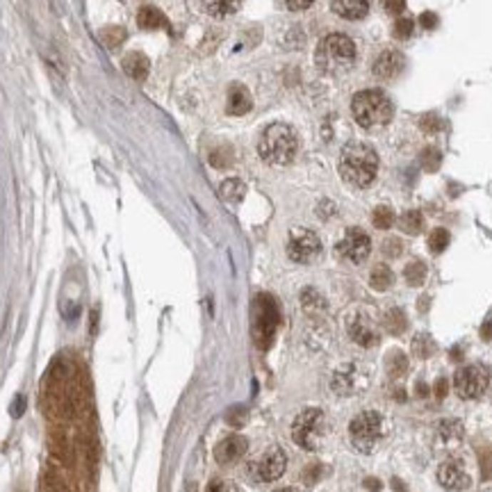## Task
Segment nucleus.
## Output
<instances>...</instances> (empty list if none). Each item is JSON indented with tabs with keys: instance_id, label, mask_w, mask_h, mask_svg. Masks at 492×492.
Here are the masks:
<instances>
[{
	"instance_id": "1",
	"label": "nucleus",
	"mask_w": 492,
	"mask_h": 492,
	"mask_svg": "<svg viewBox=\"0 0 492 492\" xmlns=\"http://www.w3.org/2000/svg\"><path fill=\"white\" fill-rule=\"evenodd\" d=\"M379 173V155L369 144L351 142L339 153V175L354 187H367Z\"/></svg>"
},
{
	"instance_id": "2",
	"label": "nucleus",
	"mask_w": 492,
	"mask_h": 492,
	"mask_svg": "<svg viewBox=\"0 0 492 492\" xmlns=\"http://www.w3.org/2000/svg\"><path fill=\"white\" fill-rule=\"evenodd\" d=\"M314 62H317V68L326 76L344 73L356 62V43L347 34H339V32L328 34L317 46Z\"/></svg>"
},
{
	"instance_id": "3",
	"label": "nucleus",
	"mask_w": 492,
	"mask_h": 492,
	"mask_svg": "<svg viewBox=\"0 0 492 492\" xmlns=\"http://www.w3.org/2000/svg\"><path fill=\"white\" fill-rule=\"evenodd\" d=\"M299 150V139L289 125L285 123H272L265 128L260 135V142H257V153L267 164H274V167H283L294 160Z\"/></svg>"
},
{
	"instance_id": "4",
	"label": "nucleus",
	"mask_w": 492,
	"mask_h": 492,
	"mask_svg": "<svg viewBox=\"0 0 492 492\" xmlns=\"http://www.w3.org/2000/svg\"><path fill=\"white\" fill-rule=\"evenodd\" d=\"M351 112H354V119L362 128H381L390 123L394 108H392V101L383 91L365 89V91H358L354 101H351Z\"/></svg>"
},
{
	"instance_id": "5",
	"label": "nucleus",
	"mask_w": 492,
	"mask_h": 492,
	"mask_svg": "<svg viewBox=\"0 0 492 492\" xmlns=\"http://www.w3.org/2000/svg\"><path fill=\"white\" fill-rule=\"evenodd\" d=\"M326 415L319 408H306L292 421V440H294L301 449L317 451L326 440Z\"/></svg>"
},
{
	"instance_id": "6",
	"label": "nucleus",
	"mask_w": 492,
	"mask_h": 492,
	"mask_svg": "<svg viewBox=\"0 0 492 492\" xmlns=\"http://www.w3.org/2000/svg\"><path fill=\"white\" fill-rule=\"evenodd\" d=\"M278 303L269 294H257L253 301V339L260 349H269L278 328Z\"/></svg>"
},
{
	"instance_id": "7",
	"label": "nucleus",
	"mask_w": 492,
	"mask_h": 492,
	"mask_svg": "<svg viewBox=\"0 0 492 492\" xmlns=\"http://www.w3.org/2000/svg\"><path fill=\"white\" fill-rule=\"evenodd\" d=\"M349 436L351 444L362 451V453H371L379 447V442L383 438V417L376 410H365L358 417H354L349 426Z\"/></svg>"
},
{
	"instance_id": "8",
	"label": "nucleus",
	"mask_w": 492,
	"mask_h": 492,
	"mask_svg": "<svg viewBox=\"0 0 492 492\" xmlns=\"http://www.w3.org/2000/svg\"><path fill=\"white\" fill-rule=\"evenodd\" d=\"M490 385V369L486 365H465L456 371L453 388L461 399H478Z\"/></svg>"
},
{
	"instance_id": "9",
	"label": "nucleus",
	"mask_w": 492,
	"mask_h": 492,
	"mask_svg": "<svg viewBox=\"0 0 492 492\" xmlns=\"http://www.w3.org/2000/svg\"><path fill=\"white\" fill-rule=\"evenodd\" d=\"M319 253H322V240L317 237V232H312L308 228H294L289 232V240H287L289 260H294L299 265H308L312 260H317Z\"/></svg>"
},
{
	"instance_id": "10",
	"label": "nucleus",
	"mask_w": 492,
	"mask_h": 492,
	"mask_svg": "<svg viewBox=\"0 0 492 492\" xmlns=\"http://www.w3.org/2000/svg\"><path fill=\"white\" fill-rule=\"evenodd\" d=\"M285 465H287V458H285L283 449L269 447L262 456H257V458L249 465V472L255 481L272 483V481H276V478L283 476Z\"/></svg>"
},
{
	"instance_id": "11",
	"label": "nucleus",
	"mask_w": 492,
	"mask_h": 492,
	"mask_svg": "<svg viewBox=\"0 0 492 492\" xmlns=\"http://www.w3.org/2000/svg\"><path fill=\"white\" fill-rule=\"evenodd\" d=\"M369 251H371V240L367 232L360 228H349L344 232V237L337 244V255L354 265L365 262Z\"/></svg>"
},
{
	"instance_id": "12",
	"label": "nucleus",
	"mask_w": 492,
	"mask_h": 492,
	"mask_svg": "<svg viewBox=\"0 0 492 492\" xmlns=\"http://www.w3.org/2000/svg\"><path fill=\"white\" fill-rule=\"evenodd\" d=\"M347 331H349V337L354 339L356 344L365 347V349L376 347L379 339H381L376 322H374L369 314H365V312H354V314H351V317L347 319Z\"/></svg>"
},
{
	"instance_id": "13",
	"label": "nucleus",
	"mask_w": 492,
	"mask_h": 492,
	"mask_svg": "<svg viewBox=\"0 0 492 492\" xmlns=\"http://www.w3.org/2000/svg\"><path fill=\"white\" fill-rule=\"evenodd\" d=\"M438 481L444 490H449V492H463L470 488L472 483V478L470 474H467V470L461 465V463H456V461H447V463H442L440 465V470H438Z\"/></svg>"
},
{
	"instance_id": "14",
	"label": "nucleus",
	"mask_w": 492,
	"mask_h": 492,
	"mask_svg": "<svg viewBox=\"0 0 492 492\" xmlns=\"http://www.w3.org/2000/svg\"><path fill=\"white\" fill-rule=\"evenodd\" d=\"M331 388L339 396L356 394L362 388V376H360L358 367L356 365H342L339 369H335L333 379H331Z\"/></svg>"
},
{
	"instance_id": "15",
	"label": "nucleus",
	"mask_w": 492,
	"mask_h": 492,
	"mask_svg": "<svg viewBox=\"0 0 492 492\" xmlns=\"http://www.w3.org/2000/svg\"><path fill=\"white\" fill-rule=\"evenodd\" d=\"M406 60L399 51H383L374 62V76L379 80H394L404 71Z\"/></svg>"
},
{
	"instance_id": "16",
	"label": "nucleus",
	"mask_w": 492,
	"mask_h": 492,
	"mask_svg": "<svg viewBox=\"0 0 492 492\" xmlns=\"http://www.w3.org/2000/svg\"><path fill=\"white\" fill-rule=\"evenodd\" d=\"M246 449H249V442H246L242 436H228L215 447V458L221 465H230V463L240 461L246 453Z\"/></svg>"
},
{
	"instance_id": "17",
	"label": "nucleus",
	"mask_w": 492,
	"mask_h": 492,
	"mask_svg": "<svg viewBox=\"0 0 492 492\" xmlns=\"http://www.w3.org/2000/svg\"><path fill=\"white\" fill-rule=\"evenodd\" d=\"M333 11L344 21H360L367 16L369 0H333Z\"/></svg>"
},
{
	"instance_id": "18",
	"label": "nucleus",
	"mask_w": 492,
	"mask_h": 492,
	"mask_svg": "<svg viewBox=\"0 0 492 492\" xmlns=\"http://www.w3.org/2000/svg\"><path fill=\"white\" fill-rule=\"evenodd\" d=\"M253 108V98L249 89L244 85H230L228 89V101H226V110L232 116H242Z\"/></svg>"
},
{
	"instance_id": "19",
	"label": "nucleus",
	"mask_w": 492,
	"mask_h": 492,
	"mask_svg": "<svg viewBox=\"0 0 492 492\" xmlns=\"http://www.w3.org/2000/svg\"><path fill=\"white\" fill-rule=\"evenodd\" d=\"M465 436L463 424L456 419H442L440 424L436 426V440L442 444V447H453V444H461Z\"/></svg>"
},
{
	"instance_id": "20",
	"label": "nucleus",
	"mask_w": 492,
	"mask_h": 492,
	"mask_svg": "<svg viewBox=\"0 0 492 492\" xmlns=\"http://www.w3.org/2000/svg\"><path fill=\"white\" fill-rule=\"evenodd\" d=\"M121 66H123V71L130 76L133 80H146V76H148V68H150V62H148V57L144 55V53H128L125 57H123V62H121Z\"/></svg>"
},
{
	"instance_id": "21",
	"label": "nucleus",
	"mask_w": 492,
	"mask_h": 492,
	"mask_svg": "<svg viewBox=\"0 0 492 492\" xmlns=\"http://www.w3.org/2000/svg\"><path fill=\"white\" fill-rule=\"evenodd\" d=\"M201 5L205 9V14H210L212 19H226L240 9L242 0H201Z\"/></svg>"
},
{
	"instance_id": "22",
	"label": "nucleus",
	"mask_w": 492,
	"mask_h": 492,
	"mask_svg": "<svg viewBox=\"0 0 492 492\" xmlns=\"http://www.w3.org/2000/svg\"><path fill=\"white\" fill-rule=\"evenodd\" d=\"M137 23H139V28H144V30H160V28H169L167 16H164L158 7H142V9H139V14H137Z\"/></svg>"
},
{
	"instance_id": "23",
	"label": "nucleus",
	"mask_w": 492,
	"mask_h": 492,
	"mask_svg": "<svg viewBox=\"0 0 492 492\" xmlns=\"http://www.w3.org/2000/svg\"><path fill=\"white\" fill-rule=\"evenodd\" d=\"M385 371H388V376L392 381L404 376V374L408 371V358L404 356V351L394 349V351H390L388 356H385Z\"/></svg>"
},
{
	"instance_id": "24",
	"label": "nucleus",
	"mask_w": 492,
	"mask_h": 492,
	"mask_svg": "<svg viewBox=\"0 0 492 492\" xmlns=\"http://www.w3.org/2000/svg\"><path fill=\"white\" fill-rule=\"evenodd\" d=\"M394 283V274H392V269L390 267H385V265H376L371 269V274H369V285L374 289H379V292H385V289H390Z\"/></svg>"
},
{
	"instance_id": "25",
	"label": "nucleus",
	"mask_w": 492,
	"mask_h": 492,
	"mask_svg": "<svg viewBox=\"0 0 492 492\" xmlns=\"http://www.w3.org/2000/svg\"><path fill=\"white\" fill-rule=\"evenodd\" d=\"M383 326H385V331H388V333H392V335H401V333L406 331V328H408V319H406L404 310L392 308V310L385 312Z\"/></svg>"
},
{
	"instance_id": "26",
	"label": "nucleus",
	"mask_w": 492,
	"mask_h": 492,
	"mask_svg": "<svg viewBox=\"0 0 492 492\" xmlns=\"http://www.w3.org/2000/svg\"><path fill=\"white\" fill-rule=\"evenodd\" d=\"M244 194H246V185L240 178H228L221 183V196H224L228 203H240Z\"/></svg>"
},
{
	"instance_id": "27",
	"label": "nucleus",
	"mask_w": 492,
	"mask_h": 492,
	"mask_svg": "<svg viewBox=\"0 0 492 492\" xmlns=\"http://www.w3.org/2000/svg\"><path fill=\"white\" fill-rule=\"evenodd\" d=\"M399 226L406 235H419L421 228H424V217H421V212H417V210H408V212L401 215Z\"/></svg>"
},
{
	"instance_id": "28",
	"label": "nucleus",
	"mask_w": 492,
	"mask_h": 492,
	"mask_svg": "<svg viewBox=\"0 0 492 492\" xmlns=\"http://www.w3.org/2000/svg\"><path fill=\"white\" fill-rule=\"evenodd\" d=\"M301 303H303V308H306L308 312H324V310H326V301H324V297L319 294L317 289H312V287H308V289L301 292Z\"/></svg>"
},
{
	"instance_id": "29",
	"label": "nucleus",
	"mask_w": 492,
	"mask_h": 492,
	"mask_svg": "<svg viewBox=\"0 0 492 492\" xmlns=\"http://www.w3.org/2000/svg\"><path fill=\"white\" fill-rule=\"evenodd\" d=\"M413 354L417 358H421V360H426V358H431L433 354H436V342L431 339V335H426V333L415 335V339H413Z\"/></svg>"
},
{
	"instance_id": "30",
	"label": "nucleus",
	"mask_w": 492,
	"mask_h": 492,
	"mask_svg": "<svg viewBox=\"0 0 492 492\" xmlns=\"http://www.w3.org/2000/svg\"><path fill=\"white\" fill-rule=\"evenodd\" d=\"M404 278H406V283H408L410 287H419V285L426 280V265L419 262V260L410 262V265L406 267V272H404Z\"/></svg>"
},
{
	"instance_id": "31",
	"label": "nucleus",
	"mask_w": 492,
	"mask_h": 492,
	"mask_svg": "<svg viewBox=\"0 0 492 492\" xmlns=\"http://www.w3.org/2000/svg\"><path fill=\"white\" fill-rule=\"evenodd\" d=\"M125 30L119 28V26H108V28H103L101 30V41L108 46V48H119V46L125 41Z\"/></svg>"
},
{
	"instance_id": "32",
	"label": "nucleus",
	"mask_w": 492,
	"mask_h": 492,
	"mask_svg": "<svg viewBox=\"0 0 492 492\" xmlns=\"http://www.w3.org/2000/svg\"><path fill=\"white\" fill-rule=\"evenodd\" d=\"M371 224L376 226L379 230H388V228L394 224V212H392V207H388V205H379V207L371 212Z\"/></svg>"
},
{
	"instance_id": "33",
	"label": "nucleus",
	"mask_w": 492,
	"mask_h": 492,
	"mask_svg": "<svg viewBox=\"0 0 492 492\" xmlns=\"http://www.w3.org/2000/svg\"><path fill=\"white\" fill-rule=\"evenodd\" d=\"M419 162H421V169L424 171H438L440 169V162H442V155H440V150L438 148H433V146H426L424 150L419 153Z\"/></svg>"
},
{
	"instance_id": "34",
	"label": "nucleus",
	"mask_w": 492,
	"mask_h": 492,
	"mask_svg": "<svg viewBox=\"0 0 492 492\" xmlns=\"http://www.w3.org/2000/svg\"><path fill=\"white\" fill-rule=\"evenodd\" d=\"M449 246V232L444 228H436L429 235V249L431 253H442Z\"/></svg>"
},
{
	"instance_id": "35",
	"label": "nucleus",
	"mask_w": 492,
	"mask_h": 492,
	"mask_svg": "<svg viewBox=\"0 0 492 492\" xmlns=\"http://www.w3.org/2000/svg\"><path fill=\"white\" fill-rule=\"evenodd\" d=\"M392 34H394V39H399V41L410 39V34H413V21L406 19V16L396 19L394 28H392Z\"/></svg>"
},
{
	"instance_id": "36",
	"label": "nucleus",
	"mask_w": 492,
	"mask_h": 492,
	"mask_svg": "<svg viewBox=\"0 0 492 492\" xmlns=\"http://www.w3.org/2000/svg\"><path fill=\"white\" fill-rule=\"evenodd\" d=\"M419 128H421L424 133H438L440 128H442V119H440L438 114L429 112V114H424V116L419 119Z\"/></svg>"
},
{
	"instance_id": "37",
	"label": "nucleus",
	"mask_w": 492,
	"mask_h": 492,
	"mask_svg": "<svg viewBox=\"0 0 492 492\" xmlns=\"http://www.w3.org/2000/svg\"><path fill=\"white\" fill-rule=\"evenodd\" d=\"M41 492H66V486L60 476L55 474H46L41 481Z\"/></svg>"
},
{
	"instance_id": "38",
	"label": "nucleus",
	"mask_w": 492,
	"mask_h": 492,
	"mask_svg": "<svg viewBox=\"0 0 492 492\" xmlns=\"http://www.w3.org/2000/svg\"><path fill=\"white\" fill-rule=\"evenodd\" d=\"M381 251H383L385 257H399L401 251H404V244L396 240V237H390V240H385L381 244Z\"/></svg>"
},
{
	"instance_id": "39",
	"label": "nucleus",
	"mask_w": 492,
	"mask_h": 492,
	"mask_svg": "<svg viewBox=\"0 0 492 492\" xmlns=\"http://www.w3.org/2000/svg\"><path fill=\"white\" fill-rule=\"evenodd\" d=\"M383 9L388 11V14H404L406 9V0H381Z\"/></svg>"
},
{
	"instance_id": "40",
	"label": "nucleus",
	"mask_w": 492,
	"mask_h": 492,
	"mask_svg": "<svg viewBox=\"0 0 492 492\" xmlns=\"http://www.w3.org/2000/svg\"><path fill=\"white\" fill-rule=\"evenodd\" d=\"M278 3L289 11H301V9H308L314 0H278Z\"/></svg>"
},
{
	"instance_id": "41",
	"label": "nucleus",
	"mask_w": 492,
	"mask_h": 492,
	"mask_svg": "<svg viewBox=\"0 0 492 492\" xmlns=\"http://www.w3.org/2000/svg\"><path fill=\"white\" fill-rule=\"evenodd\" d=\"M419 23L424 30H436L438 28V16L433 14V11H424V14L419 16Z\"/></svg>"
},
{
	"instance_id": "42",
	"label": "nucleus",
	"mask_w": 492,
	"mask_h": 492,
	"mask_svg": "<svg viewBox=\"0 0 492 492\" xmlns=\"http://www.w3.org/2000/svg\"><path fill=\"white\" fill-rule=\"evenodd\" d=\"M210 162H212V167L224 169V167H228V164H230V153H228V155H224V153H221V150H215V153L210 155Z\"/></svg>"
},
{
	"instance_id": "43",
	"label": "nucleus",
	"mask_w": 492,
	"mask_h": 492,
	"mask_svg": "<svg viewBox=\"0 0 492 492\" xmlns=\"http://www.w3.org/2000/svg\"><path fill=\"white\" fill-rule=\"evenodd\" d=\"M481 474L483 478H492V449L481 456Z\"/></svg>"
},
{
	"instance_id": "44",
	"label": "nucleus",
	"mask_w": 492,
	"mask_h": 492,
	"mask_svg": "<svg viewBox=\"0 0 492 492\" xmlns=\"http://www.w3.org/2000/svg\"><path fill=\"white\" fill-rule=\"evenodd\" d=\"M23 410H26V396L19 394L16 399H14V406L9 408V413H11V417H21Z\"/></svg>"
},
{
	"instance_id": "45",
	"label": "nucleus",
	"mask_w": 492,
	"mask_h": 492,
	"mask_svg": "<svg viewBox=\"0 0 492 492\" xmlns=\"http://www.w3.org/2000/svg\"><path fill=\"white\" fill-rule=\"evenodd\" d=\"M207 492H240L235 486H226V483H221V481H212L207 486Z\"/></svg>"
},
{
	"instance_id": "46",
	"label": "nucleus",
	"mask_w": 492,
	"mask_h": 492,
	"mask_svg": "<svg viewBox=\"0 0 492 492\" xmlns=\"http://www.w3.org/2000/svg\"><path fill=\"white\" fill-rule=\"evenodd\" d=\"M447 390H449L447 379H438V383H436V396H438V399H444V396H447Z\"/></svg>"
},
{
	"instance_id": "47",
	"label": "nucleus",
	"mask_w": 492,
	"mask_h": 492,
	"mask_svg": "<svg viewBox=\"0 0 492 492\" xmlns=\"http://www.w3.org/2000/svg\"><path fill=\"white\" fill-rule=\"evenodd\" d=\"M481 337L483 339H490L492 337V322H486L483 328H481Z\"/></svg>"
},
{
	"instance_id": "48",
	"label": "nucleus",
	"mask_w": 492,
	"mask_h": 492,
	"mask_svg": "<svg viewBox=\"0 0 492 492\" xmlns=\"http://www.w3.org/2000/svg\"><path fill=\"white\" fill-rule=\"evenodd\" d=\"M365 486H367L369 490H379V488H381V483L376 481V478H367V481H365Z\"/></svg>"
},
{
	"instance_id": "49",
	"label": "nucleus",
	"mask_w": 492,
	"mask_h": 492,
	"mask_svg": "<svg viewBox=\"0 0 492 492\" xmlns=\"http://www.w3.org/2000/svg\"><path fill=\"white\" fill-rule=\"evenodd\" d=\"M426 385L424 383H417V396H426Z\"/></svg>"
},
{
	"instance_id": "50",
	"label": "nucleus",
	"mask_w": 492,
	"mask_h": 492,
	"mask_svg": "<svg viewBox=\"0 0 492 492\" xmlns=\"http://www.w3.org/2000/svg\"><path fill=\"white\" fill-rule=\"evenodd\" d=\"M276 492H294V490H289V488H283V490H276Z\"/></svg>"
},
{
	"instance_id": "51",
	"label": "nucleus",
	"mask_w": 492,
	"mask_h": 492,
	"mask_svg": "<svg viewBox=\"0 0 492 492\" xmlns=\"http://www.w3.org/2000/svg\"><path fill=\"white\" fill-rule=\"evenodd\" d=\"M481 492H492V488H486V490H481Z\"/></svg>"
}]
</instances>
